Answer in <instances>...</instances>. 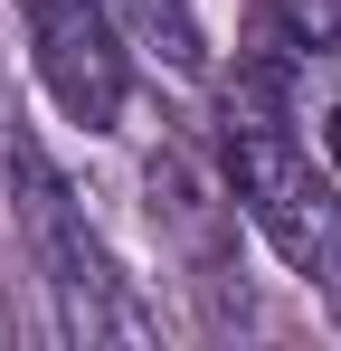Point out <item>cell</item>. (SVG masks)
Masks as SVG:
<instances>
[{
    "label": "cell",
    "mask_w": 341,
    "mask_h": 351,
    "mask_svg": "<svg viewBox=\"0 0 341 351\" xmlns=\"http://www.w3.org/2000/svg\"><path fill=\"white\" fill-rule=\"evenodd\" d=\"M218 171L247 228L275 247L303 285L341 294V180L313 171V152L284 123V66H237L218 95Z\"/></svg>",
    "instance_id": "1"
},
{
    "label": "cell",
    "mask_w": 341,
    "mask_h": 351,
    "mask_svg": "<svg viewBox=\"0 0 341 351\" xmlns=\"http://www.w3.org/2000/svg\"><path fill=\"white\" fill-rule=\"evenodd\" d=\"M10 209H19V237H29V266L57 304V332L66 342H152V304L133 294V276L114 266V247L95 237V219L66 199V180L10 143Z\"/></svg>",
    "instance_id": "2"
},
{
    "label": "cell",
    "mask_w": 341,
    "mask_h": 351,
    "mask_svg": "<svg viewBox=\"0 0 341 351\" xmlns=\"http://www.w3.org/2000/svg\"><path fill=\"white\" fill-rule=\"evenodd\" d=\"M19 29H29V66H38L48 105L86 133H114L133 105V58H123L114 10L105 0H19Z\"/></svg>",
    "instance_id": "3"
},
{
    "label": "cell",
    "mask_w": 341,
    "mask_h": 351,
    "mask_svg": "<svg viewBox=\"0 0 341 351\" xmlns=\"http://www.w3.org/2000/svg\"><path fill=\"white\" fill-rule=\"evenodd\" d=\"M105 10H114V29L142 38L162 66H180V76L209 66V38H199V10H190V0H105Z\"/></svg>",
    "instance_id": "4"
},
{
    "label": "cell",
    "mask_w": 341,
    "mask_h": 351,
    "mask_svg": "<svg viewBox=\"0 0 341 351\" xmlns=\"http://www.w3.org/2000/svg\"><path fill=\"white\" fill-rule=\"evenodd\" d=\"M275 19H284V38H294L303 58H313V48L341 58V0H275Z\"/></svg>",
    "instance_id": "5"
},
{
    "label": "cell",
    "mask_w": 341,
    "mask_h": 351,
    "mask_svg": "<svg viewBox=\"0 0 341 351\" xmlns=\"http://www.w3.org/2000/svg\"><path fill=\"white\" fill-rule=\"evenodd\" d=\"M323 143H332V171H341V105H332V123H323Z\"/></svg>",
    "instance_id": "6"
}]
</instances>
